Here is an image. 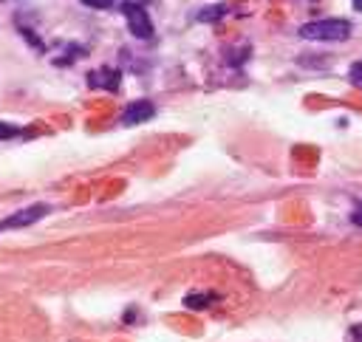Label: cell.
I'll use <instances>...</instances> for the list:
<instances>
[{"mask_svg": "<svg viewBox=\"0 0 362 342\" xmlns=\"http://www.w3.org/2000/svg\"><path fill=\"white\" fill-rule=\"evenodd\" d=\"M226 11H229V8H226L223 3H218V6H206V8L195 11V20H198V23H218Z\"/></svg>", "mask_w": 362, "mask_h": 342, "instance_id": "obj_7", "label": "cell"}, {"mask_svg": "<svg viewBox=\"0 0 362 342\" xmlns=\"http://www.w3.org/2000/svg\"><path fill=\"white\" fill-rule=\"evenodd\" d=\"M351 220H354L356 226H362V204H359V209H354V212H351Z\"/></svg>", "mask_w": 362, "mask_h": 342, "instance_id": "obj_11", "label": "cell"}, {"mask_svg": "<svg viewBox=\"0 0 362 342\" xmlns=\"http://www.w3.org/2000/svg\"><path fill=\"white\" fill-rule=\"evenodd\" d=\"M119 71L116 68H99L88 73V85L90 88H102V90H116L119 88Z\"/></svg>", "mask_w": 362, "mask_h": 342, "instance_id": "obj_5", "label": "cell"}, {"mask_svg": "<svg viewBox=\"0 0 362 342\" xmlns=\"http://www.w3.org/2000/svg\"><path fill=\"white\" fill-rule=\"evenodd\" d=\"M156 116V105L150 99H139V102H130L122 113V124H141L147 119Z\"/></svg>", "mask_w": 362, "mask_h": 342, "instance_id": "obj_4", "label": "cell"}, {"mask_svg": "<svg viewBox=\"0 0 362 342\" xmlns=\"http://www.w3.org/2000/svg\"><path fill=\"white\" fill-rule=\"evenodd\" d=\"M300 37L303 40H322V42H342L351 37V23H345L339 17L314 20V23L300 25Z\"/></svg>", "mask_w": 362, "mask_h": 342, "instance_id": "obj_1", "label": "cell"}, {"mask_svg": "<svg viewBox=\"0 0 362 342\" xmlns=\"http://www.w3.org/2000/svg\"><path fill=\"white\" fill-rule=\"evenodd\" d=\"M31 130H23V127H17V124H6V122H0V141H6V138H14V136H28Z\"/></svg>", "mask_w": 362, "mask_h": 342, "instance_id": "obj_8", "label": "cell"}, {"mask_svg": "<svg viewBox=\"0 0 362 342\" xmlns=\"http://www.w3.org/2000/svg\"><path fill=\"white\" fill-rule=\"evenodd\" d=\"M122 11H124V20H127V28H130L133 37H139V40L153 37V23H150L144 6H139V3H122Z\"/></svg>", "mask_w": 362, "mask_h": 342, "instance_id": "obj_3", "label": "cell"}, {"mask_svg": "<svg viewBox=\"0 0 362 342\" xmlns=\"http://www.w3.org/2000/svg\"><path fill=\"white\" fill-rule=\"evenodd\" d=\"M348 79H351V82H354V85L362 90V62H354V65H351V71H348Z\"/></svg>", "mask_w": 362, "mask_h": 342, "instance_id": "obj_9", "label": "cell"}, {"mask_svg": "<svg viewBox=\"0 0 362 342\" xmlns=\"http://www.w3.org/2000/svg\"><path fill=\"white\" fill-rule=\"evenodd\" d=\"M354 8H356V11H362V0H354Z\"/></svg>", "mask_w": 362, "mask_h": 342, "instance_id": "obj_12", "label": "cell"}, {"mask_svg": "<svg viewBox=\"0 0 362 342\" xmlns=\"http://www.w3.org/2000/svg\"><path fill=\"white\" fill-rule=\"evenodd\" d=\"M215 300H218L215 291H189V294L184 297V305H187V308H206V305H212Z\"/></svg>", "mask_w": 362, "mask_h": 342, "instance_id": "obj_6", "label": "cell"}, {"mask_svg": "<svg viewBox=\"0 0 362 342\" xmlns=\"http://www.w3.org/2000/svg\"><path fill=\"white\" fill-rule=\"evenodd\" d=\"M116 0H82V6H90V8H110Z\"/></svg>", "mask_w": 362, "mask_h": 342, "instance_id": "obj_10", "label": "cell"}, {"mask_svg": "<svg viewBox=\"0 0 362 342\" xmlns=\"http://www.w3.org/2000/svg\"><path fill=\"white\" fill-rule=\"evenodd\" d=\"M48 212H51L48 204H31V206H25V209H17L14 215H8V218L0 220V232H11V229L31 226V223H37L40 218H45Z\"/></svg>", "mask_w": 362, "mask_h": 342, "instance_id": "obj_2", "label": "cell"}]
</instances>
